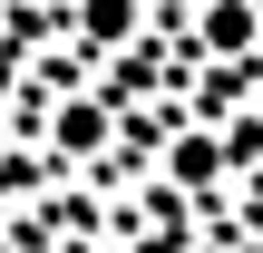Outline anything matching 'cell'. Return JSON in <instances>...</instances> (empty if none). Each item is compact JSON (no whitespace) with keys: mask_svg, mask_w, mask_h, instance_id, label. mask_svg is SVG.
Returning a JSON list of instances; mask_svg holds the SVG:
<instances>
[{"mask_svg":"<svg viewBox=\"0 0 263 253\" xmlns=\"http://www.w3.org/2000/svg\"><path fill=\"white\" fill-rule=\"evenodd\" d=\"M68 20H78V49L88 59H117L127 39H146V0H78Z\"/></svg>","mask_w":263,"mask_h":253,"instance_id":"obj_1","label":"cell"},{"mask_svg":"<svg viewBox=\"0 0 263 253\" xmlns=\"http://www.w3.org/2000/svg\"><path fill=\"white\" fill-rule=\"evenodd\" d=\"M254 39H263V0H205L195 10V49L205 59H244Z\"/></svg>","mask_w":263,"mask_h":253,"instance_id":"obj_2","label":"cell"},{"mask_svg":"<svg viewBox=\"0 0 263 253\" xmlns=\"http://www.w3.org/2000/svg\"><path fill=\"white\" fill-rule=\"evenodd\" d=\"M49 137H59V156H88V146H107V107H98V98H68Z\"/></svg>","mask_w":263,"mask_h":253,"instance_id":"obj_3","label":"cell"},{"mask_svg":"<svg viewBox=\"0 0 263 253\" xmlns=\"http://www.w3.org/2000/svg\"><path fill=\"white\" fill-rule=\"evenodd\" d=\"M137 253H176V234H146V244H137Z\"/></svg>","mask_w":263,"mask_h":253,"instance_id":"obj_4","label":"cell"}]
</instances>
